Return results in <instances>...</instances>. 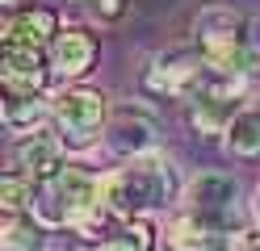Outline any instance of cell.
I'll return each instance as SVG.
<instances>
[{
  "label": "cell",
  "instance_id": "cell-1",
  "mask_svg": "<svg viewBox=\"0 0 260 251\" xmlns=\"http://www.w3.org/2000/svg\"><path fill=\"white\" fill-rule=\"evenodd\" d=\"M101 205H105V176L68 163L63 172L46 176V180H34L29 218H34L42 230H68V226L76 230Z\"/></svg>",
  "mask_w": 260,
  "mask_h": 251
},
{
  "label": "cell",
  "instance_id": "cell-2",
  "mask_svg": "<svg viewBox=\"0 0 260 251\" xmlns=\"http://www.w3.org/2000/svg\"><path fill=\"white\" fill-rule=\"evenodd\" d=\"M176 201V172L168 155H143L105 176V205L118 218H151Z\"/></svg>",
  "mask_w": 260,
  "mask_h": 251
},
{
  "label": "cell",
  "instance_id": "cell-3",
  "mask_svg": "<svg viewBox=\"0 0 260 251\" xmlns=\"http://www.w3.org/2000/svg\"><path fill=\"white\" fill-rule=\"evenodd\" d=\"M193 42H198V55L206 59L210 71L243 76V67L252 59V21L222 5L202 9L193 17Z\"/></svg>",
  "mask_w": 260,
  "mask_h": 251
},
{
  "label": "cell",
  "instance_id": "cell-4",
  "mask_svg": "<svg viewBox=\"0 0 260 251\" xmlns=\"http://www.w3.org/2000/svg\"><path fill=\"white\" fill-rule=\"evenodd\" d=\"M55 126L68 151H88L109 126V96L96 88H63L55 96Z\"/></svg>",
  "mask_w": 260,
  "mask_h": 251
},
{
  "label": "cell",
  "instance_id": "cell-5",
  "mask_svg": "<svg viewBox=\"0 0 260 251\" xmlns=\"http://www.w3.org/2000/svg\"><path fill=\"white\" fill-rule=\"evenodd\" d=\"M239 201H243V189H239L235 176L202 172V176H193L189 189H185V213L198 218L202 226L218 230V234H231V230H239V213H243Z\"/></svg>",
  "mask_w": 260,
  "mask_h": 251
},
{
  "label": "cell",
  "instance_id": "cell-6",
  "mask_svg": "<svg viewBox=\"0 0 260 251\" xmlns=\"http://www.w3.org/2000/svg\"><path fill=\"white\" fill-rule=\"evenodd\" d=\"M243 76H226V71H210L198 96L189 100V122L202 134H226V126L235 122V113L243 109Z\"/></svg>",
  "mask_w": 260,
  "mask_h": 251
},
{
  "label": "cell",
  "instance_id": "cell-7",
  "mask_svg": "<svg viewBox=\"0 0 260 251\" xmlns=\"http://www.w3.org/2000/svg\"><path fill=\"white\" fill-rule=\"evenodd\" d=\"M206 76H210V67L198 50H164L147 67V92L168 96V100H193L198 88L206 84Z\"/></svg>",
  "mask_w": 260,
  "mask_h": 251
},
{
  "label": "cell",
  "instance_id": "cell-8",
  "mask_svg": "<svg viewBox=\"0 0 260 251\" xmlns=\"http://www.w3.org/2000/svg\"><path fill=\"white\" fill-rule=\"evenodd\" d=\"M51 76H55V67H51V50L46 46L0 42V80H5V92L42 96Z\"/></svg>",
  "mask_w": 260,
  "mask_h": 251
},
{
  "label": "cell",
  "instance_id": "cell-9",
  "mask_svg": "<svg viewBox=\"0 0 260 251\" xmlns=\"http://www.w3.org/2000/svg\"><path fill=\"white\" fill-rule=\"evenodd\" d=\"M63 138L51 130H34V134H21L17 142H13V172H21L29 180H46V176H55L63 172Z\"/></svg>",
  "mask_w": 260,
  "mask_h": 251
},
{
  "label": "cell",
  "instance_id": "cell-10",
  "mask_svg": "<svg viewBox=\"0 0 260 251\" xmlns=\"http://www.w3.org/2000/svg\"><path fill=\"white\" fill-rule=\"evenodd\" d=\"M105 142L126 159H143V155H155V122L151 113H143L135 105H126L109 117L105 126Z\"/></svg>",
  "mask_w": 260,
  "mask_h": 251
},
{
  "label": "cell",
  "instance_id": "cell-11",
  "mask_svg": "<svg viewBox=\"0 0 260 251\" xmlns=\"http://www.w3.org/2000/svg\"><path fill=\"white\" fill-rule=\"evenodd\" d=\"M96 55H101V46H96V38L88 29H59V38L51 42V67H55V76L59 80H84L92 71V63Z\"/></svg>",
  "mask_w": 260,
  "mask_h": 251
},
{
  "label": "cell",
  "instance_id": "cell-12",
  "mask_svg": "<svg viewBox=\"0 0 260 251\" xmlns=\"http://www.w3.org/2000/svg\"><path fill=\"white\" fill-rule=\"evenodd\" d=\"M59 38V17L55 9H42V5H29V9H17L5 25V42H25V46H46Z\"/></svg>",
  "mask_w": 260,
  "mask_h": 251
},
{
  "label": "cell",
  "instance_id": "cell-13",
  "mask_svg": "<svg viewBox=\"0 0 260 251\" xmlns=\"http://www.w3.org/2000/svg\"><path fill=\"white\" fill-rule=\"evenodd\" d=\"M5 126L17 134H34L42 130L46 117H55V105H46V96H17V92H5Z\"/></svg>",
  "mask_w": 260,
  "mask_h": 251
},
{
  "label": "cell",
  "instance_id": "cell-14",
  "mask_svg": "<svg viewBox=\"0 0 260 251\" xmlns=\"http://www.w3.org/2000/svg\"><path fill=\"white\" fill-rule=\"evenodd\" d=\"M168 247L172 251H222V234L202 226L198 218L181 213V218H172V226H168Z\"/></svg>",
  "mask_w": 260,
  "mask_h": 251
},
{
  "label": "cell",
  "instance_id": "cell-15",
  "mask_svg": "<svg viewBox=\"0 0 260 251\" xmlns=\"http://www.w3.org/2000/svg\"><path fill=\"white\" fill-rule=\"evenodd\" d=\"M222 142L239 159H260V109H239L235 122L226 126Z\"/></svg>",
  "mask_w": 260,
  "mask_h": 251
},
{
  "label": "cell",
  "instance_id": "cell-16",
  "mask_svg": "<svg viewBox=\"0 0 260 251\" xmlns=\"http://www.w3.org/2000/svg\"><path fill=\"white\" fill-rule=\"evenodd\" d=\"M84 9L96 21H122L126 17V0H84Z\"/></svg>",
  "mask_w": 260,
  "mask_h": 251
},
{
  "label": "cell",
  "instance_id": "cell-17",
  "mask_svg": "<svg viewBox=\"0 0 260 251\" xmlns=\"http://www.w3.org/2000/svg\"><path fill=\"white\" fill-rule=\"evenodd\" d=\"M239 251H260V230H248L239 239Z\"/></svg>",
  "mask_w": 260,
  "mask_h": 251
},
{
  "label": "cell",
  "instance_id": "cell-18",
  "mask_svg": "<svg viewBox=\"0 0 260 251\" xmlns=\"http://www.w3.org/2000/svg\"><path fill=\"white\" fill-rule=\"evenodd\" d=\"M252 55H260V21H252Z\"/></svg>",
  "mask_w": 260,
  "mask_h": 251
},
{
  "label": "cell",
  "instance_id": "cell-19",
  "mask_svg": "<svg viewBox=\"0 0 260 251\" xmlns=\"http://www.w3.org/2000/svg\"><path fill=\"white\" fill-rule=\"evenodd\" d=\"M88 251H126V247H122V243H92Z\"/></svg>",
  "mask_w": 260,
  "mask_h": 251
},
{
  "label": "cell",
  "instance_id": "cell-20",
  "mask_svg": "<svg viewBox=\"0 0 260 251\" xmlns=\"http://www.w3.org/2000/svg\"><path fill=\"white\" fill-rule=\"evenodd\" d=\"M252 213H256V222H260V189H256V201H252Z\"/></svg>",
  "mask_w": 260,
  "mask_h": 251
},
{
  "label": "cell",
  "instance_id": "cell-21",
  "mask_svg": "<svg viewBox=\"0 0 260 251\" xmlns=\"http://www.w3.org/2000/svg\"><path fill=\"white\" fill-rule=\"evenodd\" d=\"M5 5H21V0H5Z\"/></svg>",
  "mask_w": 260,
  "mask_h": 251
}]
</instances>
